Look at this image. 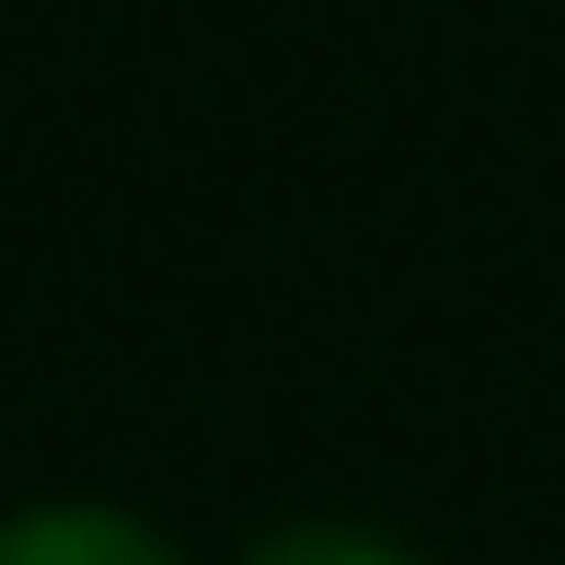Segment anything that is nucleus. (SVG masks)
<instances>
[{
    "label": "nucleus",
    "mask_w": 565,
    "mask_h": 565,
    "mask_svg": "<svg viewBox=\"0 0 565 565\" xmlns=\"http://www.w3.org/2000/svg\"><path fill=\"white\" fill-rule=\"evenodd\" d=\"M243 565H427V554L393 543V531H358V520H289V531H266Z\"/></svg>",
    "instance_id": "nucleus-2"
},
{
    "label": "nucleus",
    "mask_w": 565,
    "mask_h": 565,
    "mask_svg": "<svg viewBox=\"0 0 565 565\" xmlns=\"http://www.w3.org/2000/svg\"><path fill=\"white\" fill-rule=\"evenodd\" d=\"M0 565H185V554L150 520H127V508L58 497V508H12L0 520Z\"/></svg>",
    "instance_id": "nucleus-1"
}]
</instances>
